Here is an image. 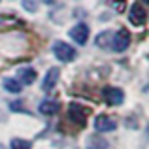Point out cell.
Wrapping results in <instances>:
<instances>
[{
    "label": "cell",
    "mask_w": 149,
    "mask_h": 149,
    "mask_svg": "<svg viewBox=\"0 0 149 149\" xmlns=\"http://www.w3.org/2000/svg\"><path fill=\"white\" fill-rule=\"evenodd\" d=\"M68 113H70V119H72V121H77L79 125L85 123V113H87V111H85L79 104H74V102H72L70 108H68Z\"/></svg>",
    "instance_id": "cell-8"
},
{
    "label": "cell",
    "mask_w": 149,
    "mask_h": 149,
    "mask_svg": "<svg viewBox=\"0 0 149 149\" xmlns=\"http://www.w3.org/2000/svg\"><path fill=\"white\" fill-rule=\"evenodd\" d=\"M4 87H6L8 93H15V95L23 91L21 83H19L17 79H13V77H6V79H4Z\"/></svg>",
    "instance_id": "cell-11"
},
{
    "label": "cell",
    "mask_w": 149,
    "mask_h": 149,
    "mask_svg": "<svg viewBox=\"0 0 149 149\" xmlns=\"http://www.w3.org/2000/svg\"><path fill=\"white\" fill-rule=\"evenodd\" d=\"M70 38H72L74 42H77V44L83 45L85 42L89 40V26L85 25V23H79V25H76L74 29H70Z\"/></svg>",
    "instance_id": "cell-4"
},
{
    "label": "cell",
    "mask_w": 149,
    "mask_h": 149,
    "mask_svg": "<svg viewBox=\"0 0 149 149\" xmlns=\"http://www.w3.org/2000/svg\"><path fill=\"white\" fill-rule=\"evenodd\" d=\"M42 2H44V4H49V6H51V4H55L57 0H42Z\"/></svg>",
    "instance_id": "cell-16"
},
{
    "label": "cell",
    "mask_w": 149,
    "mask_h": 149,
    "mask_svg": "<svg viewBox=\"0 0 149 149\" xmlns=\"http://www.w3.org/2000/svg\"><path fill=\"white\" fill-rule=\"evenodd\" d=\"M36 81V70L34 68H21L19 70V83L21 85H30Z\"/></svg>",
    "instance_id": "cell-9"
},
{
    "label": "cell",
    "mask_w": 149,
    "mask_h": 149,
    "mask_svg": "<svg viewBox=\"0 0 149 149\" xmlns=\"http://www.w3.org/2000/svg\"><path fill=\"white\" fill-rule=\"evenodd\" d=\"M111 49L113 51H117V53H121V51H125L130 45V34H128V30H125V29H121L119 32H115V34H111Z\"/></svg>",
    "instance_id": "cell-2"
},
{
    "label": "cell",
    "mask_w": 149,
    "mask_h": 149,
    "mask_svg": "<svg viewBox=\"0 0 149 149\" xmlns=\"http://www.w3.org/2000/svg\"><path fill=\"white\" fill-rule=\"evenodd\" d=\"M104 96L106 100H108V104H121V102L125 100V93L121 91L119 87H106L104 89Z\"/></svg>",
    "instance_id": "cell-6"
},
{
    "label": "cell",
    "mask_w": 149,
    "mask_h": 149,
    "mask_svg": "<svg viewBox=\"0 0 149 149\" xmlns=\"http://www.w3.org/2000/svg\"><path fill=\"white\" fill-rule=\"evenodd\" d=\"M32 143L29 140H23V138H13L11 140V149H30Z\"/></svg>",
    "instance_id": "cell-13"
},
{
    "label": "cell",
    "mask_w": 149,
    "mask_h": 149,
    "mask_svg": "<svg viewBox=\"0 0 149 149\" xmlns=\"http://www.w3.org/2000/svg\"><path fill=\"white\" fill-rule=\"evenodd\" d=\"M53 53H55V57L58 58V61H62V62H70V61H74L76 58V49L72 47V45H68V44H64V42H57V44L53 45Z\"/></svg>",
    "instance_id": "cell-1"
},
{
    "label": "cell",
    "mask_w": 149,
    "mask_h": 149,
    "mask_svg": "<svg viewBox=\"0 0 149 149\" xmlns=\"http://www.w3.org/2000/svg\"><path fill=\"white\" fill-rule=\"evenodd\" d=\"M115 127H117L115 119L109 115H98L95 119V128L98 132H111V130H115Z\"/></svg>",
    "instance_id": "cell-5"
},
{
    "label": "cell",
    "mask_w": 149,
    "mask_h": 149,
    "mask_svg": "<svg viewBox=\"0 0 149 149\" xmlns=\"http://www.w3.org/2000/svg\"><path fill=\"white\" fill-rule=\"evenodd\" d=\"M38 109H40L42 113H45V115H53V113H57L58 109H61V104H58L57 100H44Z\"/></svg>",
    "instance_id": "cell-10"
},
{
    "label": "cell",
    "mask_w": 149,
    "mask_h": 149,
    "mask_svg": "<svg viewBox=\"0 0 149 149\" xmlns=\"http://www.w3.org/2000/svg\"><path fill=\"white\" fill-rule=\"evenodd\" d=\"M15 19H11V17H4V15H0V26H4V25H8V23H13Z\"/></svg>",
    "instance_id": "cell-15"
},
{
    "label": "cell",
    "mask_w": 149,
    "mask_h": 149,
    "mask_svg": "<svg viewBox=\"0 0 149 149\" xmlns=\"http://www.w3.org/2000/svg\"><path fill=\"white\" fill-rule=\"evenodd\" d=\"M128 19H130V23H132V25L142 26L143 23H146V19H147L146 8H143L142 4H134V6L130 8V11H128Z\"/></svg>",
    "instance_id": "cell-3"
},
{
    "label": "cell",
    "mask_w": 149,
    "mask_h": 149,
    "mask_svg": "<svg viewBox=\"0 0 149 149\" xmlns=\"http://www.w3.org/2000/svg\"><path fill=\"white\" fill-rule=\"evenodd\" d=\"M58 72H61L58 68H49V72L45 74L44 83H42V89H44L45 93H51V91H53V87L57 85V81H58Z\"/></svg>",
    "instance_id": "cell-7"
},
{
    "label": "cell",
    "mask_w": 149,
    "mask_h": 149,
    "mask_svg": "<svg viewBox=\"0 0 149 149\" xmlns=\"http://www.w3.org/2000/svg\"><path fill=\"white\" fill-rule=\"evenodd\" d=\"M87 149H106V142L98 136H91L87 140Z\"/></svg>",
    "instance_id": "cell-12"
},
{
    "label": "cell",
    "mask_w": 149,
    "mask_h": 149,
    "mask_svg": "<svg viewBox=\"0 0 149 149\" xmlns=\"http://www.w3.org/2000/svg\"><path fill=\"white\" fill-rule=\"evenodd\" d=\"M23 8L29 11H36V2L34 0H23Z\"/></svg>",
    "instance_id": "cell-14"
}]
</instances>
